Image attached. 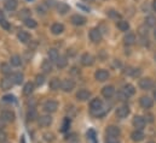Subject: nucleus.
<instances>
[{"label": "nucleus", "mask_w": 156, "mask_h": 143, "mask_svg": "<svg viewBox=\"0 0 156 143\" xmlns=\"http://www.w3.org/2000/svg\"><path fill=\"white\" fill-rule=\"evenodd\" d=\"M105 134H107V137L109 140H117L119 136L121 135V130H120V128H117L115 125H110L107 128Z\"/></svg>", "instance_id": "nucleus-1"}, {"label": "nucleus", "mask_w": 156, "mask_h": 143, "mask_svg": "<svg viewBox=\"0 0 156 143\" xmlns=\"http://www.w3.org/2000/svg\"><path fill=\"white\" fill-rule=\"evenodd\" d=\"M58 108V102L57 101H53V100H47L44 105H42V109L46 112V113H55Z\"/></svg>", "instance_id": "nucleus-2"}, {"label": "nucleus", "mask_w": 156, "mask_h": 143, "mask_svg": "<svg viewBox=\"0 0 156 143\" xmlns=\"http://www.w3.org/2000/svg\"><path fill=\"white\" fill-rule=\"evenodd\" d=\"M62 90L66 91V93H70L74 88H75V82L74 79L72 78H67V79H63L62 81V85H61Z\"/></svg>", "instance_id": "nucleus-3"}, {"label": "nucleus", "mask_w": 156, "mask_h": 143, "mask_svg": "<svg viewBox=\"0 0 156 143\" xmlns=\"http://www.w3.org/2000/svg\"><path fill=\"white\" fill-rule=\"evenodd\" d=\"M16 115L12 111H9V109H5L0 113V119L4 121V123H12L15 120Z\"/></svg>", "instance_id": "nucleus-4"}, {"label": "nucleus", "mask_w": 156, "mask_h": 143, "mask_svg": "<svg viewBox=\"0 0 156 143\" xmlns=\"http://www.w3.org/2000/svg\"><path fill=\"white\" fill-rule=\"evenodd\" d=\"M80 63H81L83 66H91V65H93V63H94V58H93L90 53H83V54L81 55V58H80Z\"/></svg>", "instance_id": "nucleus-5"}, {"label": "nucleus", "mask_w": 156, "mask_h": 143, "mask_svg": "<svg viewBox=\"0 0 156 143\" xmlns=\"http://www.w3.org/2000/svg\"><path fill=\"white\" fill-rule=\"evenodd\" d=\"M132 124L136 128V130H143L144 126H145V119L140 115H136L132 120Z\"/></svg>", "instance_id": "nucleus-6"}, {"label": "nucleus", "mask_w": 156, "mask_h": 143, "mask_svg": "<svg viewBox=\"0 0 156 143\" xmlns=\"http://www.w3.org/2000/svg\"><path fill=\"white\" fill-rule=\"evenodd\" d=\"M90 40H91L92 42H94V43L101 42V40H102L101 30H99V29H97V28L91 29V30H90Z\"/></svg>", "instance_id": "nucleus-7"}, {"label": "nucleus", "mask_w": 156, "mask_h": 143, "mask_svg": "<svg viewBox=\"0 0 156 143\" xmlns=\"http://www.w3.org/2000/svg\"><path fill=\"white\" fill-rule=\"evenodd\" d=\"M38 124L39 126H42V128H47L52 124V117L48 114V115H40L38 118Z\"/></svg>", "instance_id": "nucleus-8"}, {"label": "nucleus", "mask_w": 156, "mask_h": 143, "mask_svg": "<svg viewBox=\"0 0 156 143\" xmlns=\"http://www.w3.org/2000/svg\"><path fill=\"white\" fill-rule=\"evenodd\" d=\"M153 85H154V83H153V81L150 78H142V79H139V88L143 89V90H149V89L153 88Z\"/></svg>", "instance_id": "nucleus-9"}, {"label": "nucleus", "mask_w": 156, "mask_h": 143, "mask_svg": "<svg viewBox=\"0 0 156 143\" xmlns=\"http://www.w3.org/2000/svg\"><path fill=\"white\" fill-rule=\"evenodd\" d=\"M70 22H72V24L79 27V25H83L86 23V18L83 16H81V15H73L70 17Z\"/></svg>", "instance_id": "nucleus-10"}, {"label": "nucleus", "mask_w": 156, "mask_h": 143, "mask_svg": "<svg viewBox=\"0 0 156 143\" xmlns=\"http://www.w3.org/2000/svg\"><path fill=\"white\" fill-rule=\"evenodd\" d=\"M91 98V91L86 90V89H80L76 93V99L79 101H87Z\"/></svg>", "instance_id": "nucleus-11"}, {"label": "nucleus", "mask_w": 156, "mask_h": 143, "mask_svg": "<svg viewBox=\"0 0 156 143\" xmlns=\"http://www.w3.org/2000/svg\"><path fill=\"white\" fill-rule=\"evenodd\" d=\"M94 77H96V79H97V81H99V82H104V81H107V79L109 78V72L107 71V70L101 69V70L96 71Z\"/></svg>", "instance_id": "nucleus-12"}, {"label": "nucleus", "mask_w": 156, "mask_h": 143, "mask_svg": "<svg viewBox=\"0 0 156 143\" xmlns=\"http://www.w3.org/2000/svg\"><path fill=\"white\" fill-rule=\"evenodd\" d=\"M56 8H57L59 15H66V13H68L70 11V6L68 4H66V2H57Z\"/></svg>", "instance_id": "nucleus-13"}, {"label": "nucleus", "mask_w": 156, "mask_h": 143, "mask_svg": "<svg viewBox=\"0 0 156 143\" xmlns=\"http://www.w3.org/2000/svg\"><path fill=\"white\" fill-rule=\"evenodd\" d=\"M12 85H13L12 79H11V78H7V77L2 78L1 82H0V88H1V90H10V89L12 88Z\"/></svg>", "instance_id": "nucleus-14"}, {"label": "nucleus", "mask_w": 156, "mask_h": 143, "mask_svg": "<svg viewBox=\"0 0 156 143\" xmlns=\"http://www.w3.org/2000/svg\"><path fill=\"white\" fill-rule=\"evenodd\" d=\"M115 94V88L113 85H105L103 89H102V95L107 99H110L113 95Z\"/></svg>", "instance_id": "nucleus-15"}, {"label": "nucleus", "mask_w": 156, "mask_h": 143, "mask_svg": "<svg viewBox=\"0 0 156 143\" xmlns=\"http://www.w3.org/2000/svg\"><path fill=\"white\" fill-rule=\"evenodd\" d=\"M139 104H140L142 107H144V108H151L153 105H154V101H153V99H150L149 96H142V98L139 99Z\"/></svg>", "instance_id": "nucleus-16"}, {"label": "nucleus", "mask_w": 156, "mask_h": 143, "mask_svg": "<svg viewBox=\"0 0 156 143\" xmlns=\"http://www.w3.org/2000/svg\"><path fill=\"white\" fill-rule=\"evenodd\" d=\"M144 134H143V131L142 130H134L132 134H131V140L133 141V142H140V141H143L144 140Z\"/></svg>", "instance_id": "nucleus-17"}, {"label": "nucleus", "mask_w": 156, "mask_h": 143, "mask_svg": "<svg viewBox=\"0 0 156 143\" xmlns=\"http://www.w3.org/2000/svg\"><path fill=\"white\" fill-rule=\"evenodd\" d=\"M128 114H129V108H128V106H121V107H119L116 109V117L120 118V119L126 118Z\"/></svg>", "instance_id": "nucleus-18"}, {"label": "nucleus", "mask_w": 156, "mask_h": 143, "mask_svg": "<svg viewBox=\"0 0 156 143\" xmlns=\"http://www.w3.org/2000/svg\"><path fill=\"white\" fill-rule=\"evenodd\" d=\"M61 85H62V82H61V79H59V78L53 77V78H51V79H50L48 87H50V89H51V90H58V89L61 88Z\"/></svg>", "instance_id": "nucleus-19"}, {"label": "nucleus", "mask_w": 156, "mask_h": 143, "mask_svg": "<svg viewBox=\"0 0 156 143\" xmlns=\"http://www.w3.org/2000/svg\"><path fill=\"white\" fill-rule=\"evenodd\" d=\"M64 32V25L63 24H61V23H55V24H52V27H51V33L53 34V35H59V34H62Z\"/></svg>", "instance_id": "nucleus-20"}, {"label": "nucleus", "mask_w": 156, "mask_h": 143, "mask_svg": "<svg viewBox=\"0 0 156 143\" xmlns=\"http://www.w3.org/2000/svg\"><path fill=\"white\" fill-rule=\"evenodd\" d=\"M18 40L22 42V43H28L30 41V34L28 32H24V30H21L18 34H17Z\"/></svg>", "instance_id": "nucleus-21"}, {"label": "nucleus", "mask_w": 156, "mask_h": 143, "mask_svg": "<svg viewBox=\"0 0 156 143\" xmlns=\"http://www.w3.org/2000/svg\"><path fill=\"white\" fill-rule=\"evenodd\" d=\"M47 54H48V58H50V60H51L52 63H57L58 58L61 57L59 53H58V51H57L56 48H50L48 52H47Z\"/></svg>", "instance_id": "nucleus-22"}, {"label": "nucleus", "mask_w": 156, "mask_h": 143, "mask_svg": "<svg viewBox=\"0 0 156 143\" xmlns=\"http://www.w3.org/2000/svg\"><path fill=\"white\" fill-rule=\"evenodd\" d=\"M52 69H53V65H52V62L48 59V60H44L42 64H41V70L44 73H50L52 72Z\"/></svg>", "instance_id": "nucleus-23"}, {"label": "nucleus", "mask_w": 156, "mask_h": 143, "mask_svg": "<svg viewBox=\"0 0 156 143\" xmlns=\"http://www.w3.org/2000/svg\"><path fill=\"white\" fill-rule=\"evenodd\" d=\"M4 6L7 11H15L18 6V2H17V0H5Z\"/></svg>", "instance_id": "nucleus-24"}, {"label": "nucleus", "mask_w": 156, "mask_h": 143, "mask_svg": "<svg viewBox=\"0 0 156 143\" xmlns=\"http://www.w3.org/2000/svg\"><path fill=\"white\" fill-rule=\"evenodd\" d=\"M11 79H12L13 84H21V83H23L24 76H23V73H22V72H15V73H12Z\"/></svg>", "instance_id": "nucleus-25"}, {"label": "nucleus", "mask_w": 156, "mask_h": 143, "mask_svg": "<svg viewBox=\"0 0 156 143\" xmlns=\"http://www.w3.org/2000/svg\"><path fill=\"white\" fill-rule=\"evenodd\" d=\"M38 118H39V115H38L37 109H35V108H29L28 112H27V120H28V121H34V120H37Z\"/></svg>", "instance_id": "nucleus-26"}, {"label": "nucleus", "mask_w": 156, "mask_h": 143, "mask_svg": "<svg viewBox=\"0 0 156 143\" xmlns=\"http://www.w3.org/2000/svg\"><path fill=\"white\" fill-rule=\"evenodd\" d=\"M136 41H137V40H136V35L132 34V33H128L127 35H125V37H123V42H125V45H127V46L134 45Z\"/></svg>", "instance_id": "nucleus-27"}, {"label": "nucleus", "mask_w": 156, "mask_h": 143, "mask_svg": "<svg viewBox=\"0 0 156 143\" xmlns=\"http://www.w3.org/2000/svg\"><path fill=\"white\" fill-rule=\"evenodd\" d=\"M122 91H123L127 96H132V95H134V94H136V89H134V87H133L132 84H129V83L123 85Z\"/></svg>", "instance_id": "nucleus-28"}, {"label": "nucleus", "mask_w": 156, "mask_h": 143, "mask_svg": "<svg viewBox=\"0 0 156 143\" xmlns=\"http://www.w3.org/2000/svg\"><path fill=\"white\" fill-rule=\"evenodd\" d=\"M0 72L5 76H9L12 73V70H11V65L7 64V63H1L0 64Z\"/></svg>", "instance_id": "nucleus-29"}, {"label": "nucleus", "mask_w": 156, "mask_h": 143, "mask_svg": "<svg viewBox=\"0 0 156 143\" xmlns=\"http://www.w3.org/2000/svg\"><path fill=\"white\" fill-rule=\"evenodd\" d=\"M21 64H22V59H21V57L20 55H12L11 57V59H10V65L11 66H15V68H18V66H21Z\"/></svg>", "instance_id": "nucleus-30"}, {"label": "nucleus", "mask_w": 156, "mask_h": 143, "mask_svg": "<svg viewBox=\"0 0 156 143\" xmlns=\"http://www.w3.org/2000/svg\"><path fill=\"white\" fill-rule=\"evenodd\" d=\"M34 91V83L32 82H27L23 87V94L24 95H30Z\"/></svg>", "instance_id": "nucleus-31"}, {"label": "nucleus", "mask_w": 156, "mask_h": 143, "mask_svg": "<svg viewBox=\"0 0 156 143\" xmlns=\"http://www.w3.org/2000/svg\"><path fill=\"white\" fill-rule=\"evenodd\" d=\"M57 68L58 69H64L67 65H68V59H67V57H64V55H61L59 58H58V60H57Z\"/></svg>", "instance_id": "nucleus-32"}, {"label": "nucleus", "mask_w": 156, "mask_h": 143, "mask_svg": "<svg viewBox=\"0 0 156 143\" xmlns=\"http://www.w3.org/2000/svg\"><path fill=\"white\" fill-rule=\"evenodd\" d=\"M116 25L121 32H127V30L129 29V24H128V22H126V21H119L116 23Z\"/></svg>", "instance_id": "nucleus-33"}, {"label": "nucleus", "mask_w": 156, "mask_h": 143, "mask_svg": "<svg viewBox=\"0 0 156 143\" xmlns=\"http://www.w3.org/2000/svg\"><path fill=\"white\" fill-rule=\"evenodd\" d=\"M70 119L69 118H64V120H63V124H62V128H61V131L62 132H67L68 130H69V128H70Z\"/></svg>", "instance_id": "nucleus-34"}, {"label": "nucleus", "mask_w": 156, "mask_h": 143, "mask_svg": "<svg viewBox=\"0 0 156 143\" xmlns=\"http://www.w3.org/2000/svg\"><path fill=\"white\" fill-rule=\"evenodd\" d=\"M24 25L30 28V29H34V28H37L38 23H37V21H34L32 18H28V19H24Z\"/></svg>", "instance_id": "nucleus-35"}, {"label": "nucleus", "mask_w": 156, "mask_h": 143, "mask_svg": "<svg viewBox=\"0 0 156 143\" xmlns=\"http://www.w3.org/2000/svg\"><path fill=\"white\" fill-rule=\"evenodd\" d=\"M145 24L148 27H155L156 25V18L154 16H148L145 18Z\"/></svg>", "instance_id": "nucleus-36"}, {"label": "nucleus", "mask_w": 156, "mask_h": 143, "mask_svg": "<svg viewBox=\"0 0 156 143\" xmlns=\"http://www.w3.org/2000/svg\"><path fill=\"white\" fill-rule=\"evenodd\" d=\"M37 10H38V12H39V15H45L46 12H47V10H48V7H47V5L44 2V4H41V5H38L37 6Z\"/></svg>", "instance_id": "nucleus-37"}, {"label": "nucleus", "mask_w": 156, "mask_h": 143, "mask_svg": "<svg viewBox=\"0 0 156 143\" xmlns=\"http://www.w3.org/2000/svg\"><path fill=\"white\" fill-rule=\"evenodd\" d=\"M87 137L91 140V142L92 143H98L97 142V138H96V132H94V130H88L87 131Z\"/></svg>", "instance_id": "nucleus-38"}, {"label": "nucleus", "mask_w": 156, "mask_h": 143, "mask_svg": "<svg viewBox=\"0 0 156 143\" xmlns=\"http://www.w3.org/2000/svg\"><path fill=\"white\" fill-rule=\"evenodd\" d=\"M44 83H45V76L44 75H37V77H35V84L38 87H41Z\"/></svg>", "instance_id": "nucleus-39"}, {"label": "nucleus", "mask_w": 156, "mask_h": 143, "mask_svg": "<svg viewBox=\"0 0 156 143\" xmlns=\"http://www.w3.org/2000/svg\"><path fill=\"white\" fill-rule=\"evenodd\" d=\"M42 136H44V140L46 142H53L55 141V135L52 132H45Z\"/></svg>", "instance_id": "nucleus-40"}, {"label": "nucleus", "mask_w": 156, "mask_h": 143, "mask_svg": "<svg viewBox=\"0 0 156 143\" xmlns=\"http://www.w3.org/2000/svg\"><path fill=\"white\" fill-rule=\"evenodd\" d=\"M29 16H30V10H28V8L22 10V12L20 13V17L23 18V19H28V18H30Z\"/></svg>", "instance_id": "nucleus-41"}, {"label": "nucleus", "mask_w": 156, "mask_h": 143, "mask_svg": "<svg viewBox=\"0 0 156 143\" xmlns=\"http://www.w3.org/2000/svg\"><path fill=\"white\" fill-rule=\"evenodd\" d=\"M117 99H119L120 101H126V100L128 99V96H127L123 91H119V93H117Z\"/></svg>", "instance_id": "nucleus-42"}, {"label": "nucleus", "mask_w": 156, "mask_h": 143, "mask_svg": "<svg viewBox=\"0 0 156 143\" xmlns=\"http://www.w3.org/2000/svg\"><path fill=\"white\" fill-rule=\"evenodd\" d=\"M0 25H1V28H4L5 30H9V29H10V23H9L6 19H1V21H0Z\"/></svg>", "instance_id": "nucleus-43"}, {"label": "nucleus", "mask_w": 156, "mask_h": 143, "mask_svg": "<svg viewBox=\"0 0 156 143\" xmlns=\"http://www.w3.org/2000/svg\"><path fill=\"white\" fill-rule=\"evenodd\" d=\"M2 100L6 101V102H15V101H16L13 95H5V96L2 98Z\"/></svg>", "instance_id": "nucleus-44"}, {"label": "nucleus", "mask_w": 156, "mask_h": 143, "mask_svg": "<svg viewBox=\"0 0 156 143\" xmlns=\"http://www.w3.org/2000/svg\"><path fill=\"white\" fill-rule=\"evenodd\" d=\"M108 16L112 17V18H119V17H120V15H119L117 12H115V11H113V10L108 11Z\"/></svg>", "instance_id": "nucleus-45"}, {"label": "nucleus", "mask_w": 156, "mask_h": 143, "mask_svg": "<svg viewBox=\"0 0 156 143\" xmlns=\"http://www.w3.org/2000/svg\"><path fill=\"white\" fill-rule=\"evenodd\" d=\"M7 140V135L4 131H0V143H4Z\"/></svg>", "instance_id": "nucleus-46"}, {"label": "nucleus", "mask_w": 156, "mask_h": 143, "mask_svg": "<svg viewBox=\"0 0 156 143\" xmlns=\"http://www.w3.org/2000/svg\"><path fill=\"white\" fill-rule=\"evenodd\" d=\"M70 73L72 75H75V76H79L80 75V69H78L76 66H73L72 70H70Z\"/></svg>", "instance_id": "nucleus-47"}, {"label": "nucleus", "mask_w": 156, "mask_h": 143, "mask_svg": "<svg viewBox=\"0 0 156 143\" xmlns=\"http://www.w3.org/2000/svg\"><path fill=\"white\" fill-rule=\"evenodd\" d=\"M78 7L79 8H81V10H83V11H86V12H90V8H88V7H86V6H83V5L78 4Z\"/></svg>", "instance_id": "nucleus-48"}, {"label": "nucleus", "mask_w": 156, "mask_h": 143, "mask_svg": "<svg viewBox=\"0 0 156 143\" xmlns=\"http://www.w3.org/2000/svg\"><path fill=\"white\" fill-rule=\"evenodd\" d=\"M147 118H148V119H147L148 121H150V123H151V121H154V119H153V115H151V114H148V115H147Z\"/></svg>", "instance_id": "nucleus-49"}, {"label": "nucleus", "mask_w": 156, "mask_h": 143, "mask_svg": "<svg viewBox=\"0 0 156 143\" xmlns=\"http://www.w3.org/2000/svg\"><path fill=\"white\" fill-rule=\"evenodd\" d=\"M4 128H5V123L0 119V131H2V129H4Z\"/></svg>", "instance_id": "nucleus-50"}, {"label": "nucleus", "mask_w": 156, "mask_h": 143, "mask_svg": "<svg viewBox=\"0 0 156 143\" xmlns=\"http://www.w3.org/2000/svg\"><path fill=\"white\" fill-rule=\"evenodd\" d=\"M1 19H5V18H4V13H2V11L0 10V21H1Z\"/></svg>", "instance_id": "nucleus-51"}, {"label": "nucleus", "mask_w": 156, "mask_h": 143, "mask_svg": "<svg viewBox=\"0 0 156 143\" xmlns=\"http://www.w3.org/2000/svg\"><path fill=\"white\" fill-rule=\"evenodd\" d=\"M153 8H154V11H156V0L153 1Z\"/></svg>", "instance_id": "nucleus-52"}, {"label": "nucleus", "mask_w": 156, "mask_h": 143, "mask_svg": "<svg viewBox=\"0 0 156 143\" xmlns=\"http://www.w3.org/2000/svg\"><path fill=\"white\" fill-rule=\"evenodd\" d=\"M21 143H26V138L22 136V138H21Z\"/></svg>", "instance_id": "nucleus-53"}, {"label": "nucleus", "mask_w": 156, "mask_h": 143, "mask_svg": "<svg viewBox=\"0 0 156 143\" xmlns=\"http://www.w3.org/2000/svg\"><path fill=\"white\" fill-rule=\"evenodd\" d=\"M154 99H155V100H156V90H155V91H154Z\"/></svg>", "instance_id": "nucleus-54"}, {"label": "nucleus", "mask_w": 156, "mask_h": 143, "mask_svg": "<svg viewBox=\"0 0 156 143\" xmlns=\"http://www.w3.org/2000/svg\"><path fill=\"white\" fill-rule=\"evenodd\" d=\"M154 36H155V38H156V29L154 30Z\"/></svg>", "instance_id": "nucleus-55"}, {"label": "nucleus", "mask_w": 156, "mask_h": 143, "mask_svg": "<svg viewBox=\"0 0 156 143\" xmlns=\"http://www.w3.org/2000/svg\"><path fill=\"white\" fill-rule=\"evenodd\" d=\"M148 143H156V142H154V141H150V142H148Z\"/></svg>", "instance_id": "nucleus-56"}, {"label": "nucleus", "mask_w": 156, "mask_h": 143, "mask_svg": "<svg viewBox=\"0 0 156 143\" xmlns=\"http://www.w3.org/2000/svg\"><path fill=\"white\" fill-rule=\"evenodd\" d=\"M87 1H88V0H87ZM90 1H92V0H90Z\"/></svg>", "instance_id": "nucleus-57"}, {"label": "nucleus", "mask_w": 156, "mask_h": 143, "mask_svg": "<svg viewBox=\"0 0 156 143\" xmlns=\"http://www.w3.org/2000/svg\"><path fill=\"white\" fill-rule=\"evenodd\" d=\"M108 143H109V142H108Z\"/></svg>", "instance_id": "nucleus-58"}]
</instances>
